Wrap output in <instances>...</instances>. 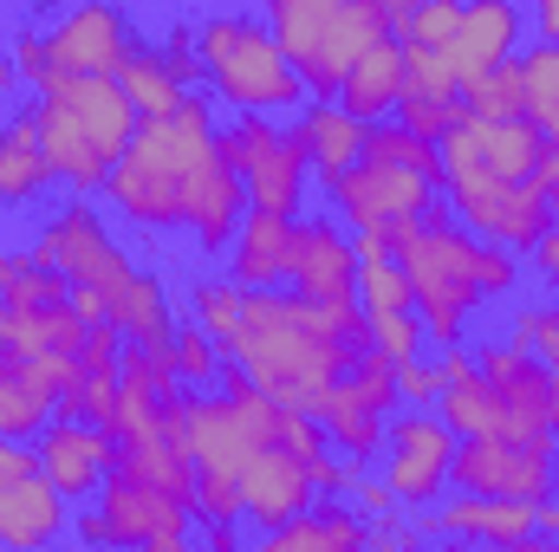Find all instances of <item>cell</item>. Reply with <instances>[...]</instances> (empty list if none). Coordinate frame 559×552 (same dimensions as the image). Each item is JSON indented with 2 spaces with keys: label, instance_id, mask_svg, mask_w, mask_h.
I'll return each mask as SVG.
<instances>
[{
  "label": "cell",
  "instance_id": "24",
  "mask_svg": "<svg viewBox=\"0 0 559 552\" xmlns=\"http://www.w3.org/2000/svg\"><path fill=\"white\" fill-rule=\"evenodd\" d=\"M397 105H404V46H397V39H378V46L345 72V85H338V111L358 118L365 131H378V124H391Z\"/></svg>",
  "mask_w": 559,
  "mask_h": 552
},
{
  "label": "cell",
  "instance_id": "21",
  "mask_svg": "<svg viewBox=\"0 0 559 552\" xmlns=\"http://www.w3.org/2000/svg\"><path fill=\"white\" fill-rule=\"evenodd\" d=\"M293 241H299V221H280V215H254L241 221L235 248H228V279L241 292H286L293 279Z\"/></svg>",
  "mask_w": 559,
  "mask_h": 552
},
{
  "label": "cell",
  "instance_id": "8",
  "mask_svg": "<svg viewBox=\"0 0 559 552\" xmlns=\"http://www.w3.org/2000/svg\"><path fill=\"white\" fill-rule=\"evenodd\" d=\"M26 261H33V267H46V274H59L72 292H98V299H111L124 279L138 274V267H131V254L105 235V221H98V208H92V202L59 208V215L33 235ZM105 319H111V312H105Z\"/></svg>",
  "mask_w": 559,
  "mask_h": 552
},
{
  "label": "cell",
  "instance_id": "12",
  "mask_svg": "<svg viewBox=\"0 0 559 552\" xmlns=\"http://www.w3.org/2000/svg\"><path fill=\"white\" fill-rule=\"evenodd\" d=\"M449 481H455V494L527 501V507H547L559 494L554 448H521V442H501V435H488V442H455Z\"/></svg>",
  "mask_w": 559,
  "mask_h": 552
},
{
  "label": "cell",
  "instance_id": "7",
  "mask_svg": "<svg viewBox=\"0 0 559 552\" xmlns=\"http://www.w3.org/2000/svg\"><path fill=\"white\" fill-rule=\"evenodd\" d=\"M222 156L235 163V176H241L254 215L299 221V202H306V176H312V169H306V149L293 137V124L235 111V118L222 124Z\"/></svg>",
  "mask_w": 559,
  "mask_h": 552
},
{
  "label": "cell",
  "instance_id": "23",
  "mask_svg": "<svg viewBox=\"0 0 559 552\" xmlns=\"http://www.w3.org/2000/svg\"><path fill=\"white\" fill-rule=\"evenodd\" d=\"M79 345H85V325H79L72 299H59V305H7V351L46 364L52 377H66L79 364Z\"/></svg>",
  "mask_w": 559,
  "mask_h": 552
},
{
  "label": "cell",
  "instance_id": "33",
  "mask_svg": "<svg viewBox=\"0 0 559 552\" xmlns=\"http://www.w3.org/2000/svg\"><path fill=\"white\" fill-rule=\"evenodd\" d=\"M521 79H527V124L547 143H559V46L521 52Z\"/></svg>",
  "mask_w": 559,
  "mask_h": 552
},
{
  "label": "cell",
  "instance_id": "4",
  "mask_svg": "<svg viewBox=\"0 0 559 552\" xmlns=\"http://www.w3.org/2000/svg\"><path fill=\"white\" fill-rule=\"evenodd\" d=\"M195 59H202V79L222 105L248 111V118H274L293 105H312L299 72L286 65L280 39L267 33V13H202L195 20Z\"/></svg>",
  "mask_w": 559,
  "mask_h": 552
},
{
  "label": "cell",
  "instance_id": "44",
  "mask_svg": "<svg viewBox=\"0 0 559 552\" xmlns=\"http://www.w3.org/2000/svg\"><path fill=\"white\" fill-rule=\"evenodd\" d=\"M442 384H436V364H397V410H436Z\"/></svg>",
  "mask_w": 559,
  "mask_h": 552
},
{
  "label": "cell",
  "instance_id": "14",
  "mask_svg": "<svg viewBox=\"0 0 559 552\" xmlns=\"http://www.w3.org/2000/svg\"><path fill=\"white\" fill-rule=\"evenodd\" d=\"M475 371L481 384L495 391L501 404V442H521V448H554V410H547V371L514 351V345H481L475 351Z\"/></svg>",
  "mask_w": 559,
  "mask_h": 552
},
{
  "label": "cell",
  "instance_id": "41",
  "mask_svg": "<svg viewBox=\"0 0 559 552\" xmlns=\"http://www.w3.org/2000/svg\"><path fill=\"white\" fill-rule=\"evenodd\" d=\"M345 501H352V514H358L365 527H397V520H404L397 494H391V488H384V475H371V468L352 481V494H345Z\"/></svg>",
  "mask_w": 559,
  "mask_h": 552
},
{
  "label": "cell",
  "instance_id": "13",
  "mask_svg": "<svg viewBox=\"0 0 559 552\" xmlns=\"http://www.w3.org/2000/svg\"><path fill=\"white\" fill-rule=\"evenodd\" d=\"M449 461H455V435L436 410H397L384 435V488L397 494V507H436L449 488Z\"/></svg>",
  "mask_w": 559,
  "mask_h": 552
},
{
  "label": "cell",
  "instance_id": "55",
  "mask_svg": "<svg viewBox=\"0 0 559 552\" xmlns=\"http://www.w3.org/2000/svg\"><path fill=\"white\" fill-rule=\"evenodd\" d=\"M540 533H554V547H559V494L540 507Z\"/></svg>",
  "mask_w": 559,
  "mask_h": 552
},
{
  "label": "cell",
  "instance_id": "30",
  "mask_svg": "<svg viewBox=\"0 0 559 552\" xmlns=\"http://www.w3.org/2000/svg\"><path fill=\"white\" fill-rule=\"evenodd\" d=\"M436 416L449 422L455 442H488V435H501V404H495V391L481 384V371L462 377V384H449V391L436 397Z\"/></svg>",
  "mask_w": 559,
  "mask_h": 552
},
{
  "label": "cell",
  "instance_id": "18",
  "mask_svg": "<svg viewBox=\"0 0 559 552\" xmlns=\"http://www.w3.org/2000/svg\"><path fill=\"white\" fill-rule=\"evenodd\" d=\"M312 468L286 448H261L248 468H241V520L261 527V533H280L286 520H299L312 507Z\"/></svg>",
  "mask_w": 559,
  "mask_h": 552
},
{
  "label": "cell",
  "instance_id": "9",
  "mask_svg": "<svg viewBox=\"0 0 559 552\" xmlns=\"http://www.w3.org/2000/svg\"><path fill=\"white\" fill-rule=\"evenodd\" d=\"M391 416H397V364H391V358H378V351L365 345V351H358V364L345 371V384L325 397L319 429H325V442H332V448H345V461L371 468V455H378V448H384V435H391Z\"/></svg>",
  "mask_w": 559,
  "mask_h": 552
},
{
  "label": "cell",
  "instance_id": "60",
  "mask_svg": "<svg viewBox=\"0 0 559 552\" xmlns=\"http://www.w3.org/2000/svg\"><path fill=\"white\" fill-rule=\"evenodd\" d=\"M554 552H559V547H554Z\"/></svg>",
  "mask_w": 559,
  "mask_h": 552
},
{
  "label": "cell",
  "instance_id": "20",
  "mask_svg": "<svg viewBox=\"0 0 559 552\" xmlns=\"http://www.w3.org/2000/svg\"><path fill=\"white\" fill-rule=\"evenodd\" d=\"M59 422V377L20 351H0V442H39Z\"/></svg>",
  "mask_w": 559,
  "mask_h": 552
},
{
  "label": "cell",
  "instance_id": "15",
  "mask_svg": "<svg viewBox=\"0 0 559 552\" xmlns=\"http://www.w3.org/2000/svg\"><path fill=\"white\" fill-rule=\"evenodd\" d=\"M293 299L306 305H358V248L332 215H306L293 241Z\"/></svg>",
  "mask_w": 559,
  "mask_h": 552
},
{
  "label": "cell",
  "instance_id": "52",
  "mask_svg": "<svg viewBox=\"0 0 559 552\" xmlns=\"http://www.w3.org/2000/svg\"><path fill=\"white\" fill-rule=\"evenodd\" d=\"M527 261H534V267H540L547 279H559V228L547 235V241H540V248H534V254H527Z\"/></svg>",
  "mask_w": 559,
  "mask_h": 552
},
{
  "label": "cell",
  "instance_id": "3",
  "mask_svg": "<svg viewBox=\"0 0 559 552\" xmlns=\"http://www.w3.org/2000/svg\"><path fill=\"white\" fill-rule=\"evenodd\" d=\"M384 248L397 254V267L411 279V312L423 319V338H429L436 351L462 345L468 312H475L481 299L514 292V279H521V261H514V254L475 241V235L455 228V215H442V208H436L429 221H417V228H397Z\"/></svg>",
  "mask_w": 559,
  "mask_h": 552
},
{
  "label": "cell",
  "instance_id": "57",
  "mask_svg": "<svg viewBox=\"0 0 559 552\" xmlns=\"http://www.w3.org/2000/svg\"><path fill=\"white\" fill-rule=\"evenodd\" d=\"M72 552H92V547H72ZM143 552H202L195 540H169V547H143Z\"/></svg>",
  "mask_w": 559,
  "mask_h": 552
},
{
  "label": "cell",
  "instance_id": "40",
  "mask_svg": "<svg viewBox=\"0 0 559 552\" xmlns=\"http://www.w3.org/2000/svg\"><path fill=\"white\" fill-rule=\"evenodd\" d=\"M455 26H462V7H455V0H417V7H411V33H404L397 46H429V52H449Z\"/></svg>",
  "mask_w": 559,
  "mask_h": 552
},
{
  "label": "cell",
  "instance_id": "37",
  "mask_svg": "<svg viewBox=\"0 0 559 552\" xmlns=\"http://www.w3.org/2000/svg\"><path fill=\"white\" fill-rule=\"evenodd\" d=\"M404 98L462 105V85H455V72H449L442 52H429V46H404Z\"/></svg>",
  "mask_w": 559,
  "mask_h": 552
},
{
  "label": "cell",
  "instance_id": "28",
  "mask_svg": "<svg viewBox=\"0 0 559 552\" xmlns=\"http://www.w3.org/2000/svg\"><path fill=\"white\" fill-rule=\"evenodd\" d=\"M105 312H111V325H118V338L124 345H138V351H169V338H176V312H169V292H163V279L156 274H131L111 299H105Z\"/></svg>",
  "mask_w": 559,
  "mask_h": 552
},
{
  "label": "cell",
  "instance_id": "48",
  "mask_svg": "<svg viewBox=\"0 0 559 552\" xmlns=\"http://www.w3.org/2000/svg\"><path fill=\"white\" fill-rule=\"evenodd\" d=\"M462 377H475V351H462V345L436 351V384L449 391V384H462Z\"/></svg>",
  "mask_w": 559,
  "mask_h": 552
},
{
  "label": "cell",
  "instance_id": "32",
  "mask_svg": "<svg viewBox=\"0 0 559 552\" xmlns=\"http://www.w3.org/2000/svg\"><path fill=\"white\" fill-rule=\"evenodd\" d=\"M169 364H176V384H182V391H215V384H222L228 351H222L195 319H182V325H176V338H169Z\"/></svg>",
  "mask_w": 559,
  "mask_h": 552
},
{
  "label": "cell",
  "instance_id": "46",
  "mask_svg": "<svg viewBox=\"0 0 559 552\" xmlns=\"http://www.w3.org/2000/svg\"><path fill=\"white\" fill-rule=\"evenodd\" d=\"M39 475V455H33V442H0V488H13V481H33Z\"/></svg>",
  "mask_w": 559,
  "mask_h": 552
},
{
  "label": "cell",
  "instance_id": "22",
  "mask_svg": "<svg viewBox=\"0 0 559 552\" xmlns=\"http://www.w3.org/2000/svg\"><path fill=\"white\" fill-rule=\"evenodd\" d=\"M66 527H72L66 494H59L46 475L0 488V547L7 552H52L66 540Z\"/></svg>",
  "mask_w": 559,
  "mask_h": 552
},
{
  "label": "cell",
  "instance_id": "29",
  "mask_svg": "<svg viewBox=\"0 0 559 552\" xmlns=\"http://www.w3.org/2000/svg\"><path fill=\"white\" fill-rule=\"evenodd\" d=\"M46 182H52V169H46L39 131H33V111H20V118L0 124V202L20 208V202H33Z\"/></svg>",
  "mask_w": 559,
  "mask_h": 552
},
{
  "label": "cell",
  "instance_id": "19",
  "mask_svg": "<svg viewBox=\"0 0 559 552\" xmlns=\"http://www.w3.org/2000/svg\"><path fill=\"white\" fill-rule=\"evenodd\" d=\"M33 131H39V149H46L52 182H72V195H98V189H105L111 163H105V149L92 143V131L72 118L66 98H39V105H33Z\"/></svg>",
  "mask_w": 559,
  "mask_h": 552
},
{
  "label": "cell",
  "instance_id": "6",
  "mask_svg": "<svg viewBox=\"0 0 559 552\" xmlns=\"http://www.w3.org/2000/svg\"><path fill=\"white\" fill-rule=\"evenodd\" d=\"M79 547L92 552H143V547H169V540H189L195 533V507L150 488V481H131V475H111L98 488V501L72 520Z\"/></svg>",
  "mask_w": 559,
  "mask_h": 552
},
{
  "label": "cell",
  "instance_id": "31",
  "mask_svg": "<svg viewBox=\"0 0 559 552\" xmlns=\"http://www.w3.org/2000/svg\"><path fill=\"white\" fill-rule=\"evenodd\" d=\"M118 85H124V98L138 105V118H169V111L189 98V92H182V79L169 72V59H163L156 46H138V59L124 65V79H118Z\"/></svg>",
  "mask_w": 559,
  "mask_h": 552
},
{
  "label": "cell",
  "instance_id": "27",
  "mask_svg": "<svg viewBox=\"0 0 559 552\" xmlns=\"http://www.w3.org/2000/svg\"><path fill=\"white\" fill-rule=\"evenodd\" d=\"M293 137L306 149V169H319L325 189H332L345 169H358V156H365V124L345 118L338 105H306L299 124H293Z\"/></svg>",
  "mask_w": 559,
  "mask_h": 552
},
{
  "label": "cell",
  "instance_id": "42",
  "mask_svg": "<svg viewBox=\"0 0 559 552\" xmlns=\"http://www.w3.org/2000/svg\"><path fill=\"white\" fill-rule=\"evenodd\" d=\"M163 59H169V72L182 79V92H195V79H202V59H195V26L189 20H169V33H163V46H156Z\"/></svg>",
  "mask_w": 559,
  "mask_h": 552
},
{
  "label": "cell",
  "instance_id": "26",
  "mask_svg": "<svg viewBox=\"0 0 559 552\" xmlns=\"http://www.w3.org/2000/svg\"><path fill=\"white\" fill-rule=\"evenodd\" d=\"M365 540H371V527L352 514V501H312L280 533H261L254 552H365Z\"/></svg>",
  "mask_w": 559,
  "mask_h": 552
},
{
  "label": "cell",
  "instance_id": "45",
  "mask_svg": "<svg viewBox=\"0 0 559 552\" xmlns=\"http://www.w3.org/2000/svg\"><path fill=\"white\" fill-rule=\"evenodd\" d=\"M527 189L547 202V215H554V228H559V143H547V149H540V163H534Z\"/></svg>",
  "mask_w": 559,
  "mask_h": 552
},
{
  "label": "cell",
  "instance_id": "54",
  "mask_svg": "<svg viewBox=\"0 0 559 552\" xmlns=\"http://www.w3.org/2000/svg\"><path fill=\"white\" fill-rule=\"evenodd\" d=\"M13 85H20V72H13V52H7V46H0V98H7V92H13Z\"/></svg>",
  "mask_w": 559,
  "mask_h": 552
},
{
  "label": "cell",
  "instance_id": "34",
  "mask_svg": "<svg viewBox=\"0 0 559 552\" xmlns=\"http://www.w3.org/2000/svg\"><path fill=\"white\" fill-rule=\"evenodd\" d=\"M462 111H475V118H488V124H514V118H527V79H521V59H508L501 72H488L481 85H468V92H462Z\"/></svg>",
  "mask_w": 559,
  "mask_h": 552
},
{
  "label": "cell",
  "instance_id": "58",
  "mask_svg": "<svg viewBox=\"0 0 559 552\" xmlns=\"http://www.w3.org/2000/svg\"><path fill=\"white\" fill-rule=\"evenodd\" d=\"M0 351H7V299H0Z\"/></svg>",
  "mask_w": 559,
  "mask_h": 552
},
{
  "label": "cell",
  "instance_id": "5",
  "mask_svg": "<svg viewBox=\"0 0 559 552\" xmlns=\"http://www.w3.org/2000/svg\"><path fill=\"white\" fill-rule=\"evenodd\" d=\"M267 33L280 39L286 65L299 72L312 105H338L345 72L378 39H391L384 33V0H274Z\"/></svg>",
  "mask_w": 559,
  "mask_h": 552
},
{
  "label": "cell",
  "instance_id": "39",
  "mask_svg": "<svg viewBox=\"0 0 559 552\" xmlns=\"http://www.w3.org/2000/svg\"><path fill=\"white\" fill-rule=\"evenodd\" d=\"M365 325H371V351L391 358V364H417L423 345H429L417 312H378V319H365Z\"/></svg>",
  "mask_w": 559,
  "mask_h": 552
},
{
  "label": "cell",
  "instance_id": "16",
  "mask_svg": "<svg viewBox=\"0 0 559 552\" xmlns=\"http://www.w3.org/2000/svg\"><path fill=\"white\" fill-rule=\"evenodd\" d=\"M521 33H527V13L521 7H508V0H475V7H462V26H455V39H449V72H455V85L468 92V85H481L488 72H501L508 59H521Z\"/></svg>",
  "mask_w": 559,
  "mask_h": 552
},
{
  "label": "cell",
  "instance_id": "47",
  "mask_svg": "<svg viewBox=\"0 0 559 552\" xmlns=\"http://www.w3.org/2000/svg\"><path fill=\"white\" fill-rule=\"evenodd\" d=\"M365 552H423V533H411L404 520H397V527H371Z\"/></svg>",
  "mask_w": 559,
  "mask_h": 552
},
{
  "label": "cell",
  "instance_id": "59",
  "mask_svg": "<svg viewBox=\"0 0 559 552\" xmlns=\"http://www.w3.org/2000/svg\"><path fill=\"white\" fill-rule=\"evenodd\" d=\"M0 552H7V547H0Z\"/></svg>",
  "mask_w": 559,
  "mask_h": 552
},
{
  "label": "cell",
  "instance_id": "56",
  "mask_svg": "<svg viewBox=\"0 0 559 552\" xmlns=\"http://www.w3.org/2000/svg\"><path fill=\"white\" fill-rule=\"evenodd\" d=\"M547 410H554V435H559V371H547Z\"/></svg>",
  "mask_w": 559,
  "mask_h": 552
},
{
  "label": "cell",
  "instance_id": "38",
  "mask_svg": "<svg viewBox=\"0 0 559 552\" xmlns=\"http://www.w3.org/2000/svg\"><path fill=\"white\" fill-rule=\"evenodd\" d=\"M508 345H514V351H527L540 371H559V299H554V305H521V312H514Z\"/></svg>",
  "mask_w": 559,
  "mask_h": 552
},
{
  "label": "cell",
  "instance_id": "25",
  "mask_svg": "<svg viewBox=\"0 0 559 552\" xmlns=\"http://www.w3.org/2000/svg\"><path fill=\"white\" fill-rule=\"evenodd\" d=\"M241 221H248V189H241L235 163L215 156V163L202 169L195 195H189V235H195L202 254H228L235 235H241Z\"/></svg>",
  "mask_w": 559,
  "mask_h": 552
},
{
  "label": "cell",
  "instance_id": "36",
  "mask_svg": "<svg viewBox=\"0 0 559 552\" xmlns=\"http://www.w3.org/2000/svg\"><path fill=\"white\" fill-rule=\"evenodd\" d=\"M365 156H384V163H397V169L423 176L429 189H442V149H436V143H423V137H411V131H397V124L365 131Z\"/></svg>",
  "mask_w": 559,
  "mask_h": 552
},
{
  "label": "cell",
  "instance_id": "2",
  "mask_svg": "<svg viewBox=\"0 0 559 552\" xmlns=\"http://www.w3.org/2000/svg\"><path fill=\"white\" fill-rule=\"evenodd\" d=\"M222 156V124L215 105L202 92H189L169 118H143L131 149L118 156V169L105 176V202L150 235L189 228V195L202 182V169Z\"/></svg>",
  "mask_w": 559,
  "mask_h": 552
},
{
  "label": "cell",
  "instance_id": "11",
  "mask_svg": "<svg viewBox=\"0 0 559 552\" xmlns=\"http://www.w3.org/2000/svg\"><path fill=\"white\" fill-rule=\"evenodd\" d=\"M46 59L52 79H124L138 59V20L124 7H72L46 26Z\"/></svg>",
  "mask_w": 559,
  "mask_h": 552
},
{
  "label": "cell",
  "instance_id": "17",
  "mask_svg": "<svg viewBox=\"0 0 559 552\" xmlns=\"http://www.w3.org/2000/svg\"><path fill=\"white\" fill-rule=\"evenodd\" d=\"M33 455H39V475L66 494V507H72V501H98V488H105L111 468H118L111 435L92 429V422H52V429L33 442Z\"/></svg>",
  "mask_w": 559,
  "mask_h": 552
},
{
  "label": "cell",
  "instance_id": "43",
  "mask_svg": "<svg viewBox=\"0 0 559 552\" xmlns=\"http://www.w3.org/2000/svg\"><path fill=\"white\" fill-rule=\"evenodd\" d=\"M7 52H13V72H20V79H26L33 92H46V85H52V59H46V33H26V26H20Z\"/></svg>",
  "mask_w": 559,
  "mask_h": 552
},
{
  "label": "cell",
  "instance_id": "51",
  "mask_svg": "<svg viewBox=\"0 0 559 552\" xmlns=\"http://www.w3.org/2000/svg\"><path fill=\"white\" fill-rule=\"evenodd\" d=\"M534 33H540V46H559V0L534 7Z\"/></svg>",
  "mask_w": 559,
  "mask_h": 552
},
{
  "label": "cell",
  "instance_id": "53",
  "mask_svg": "<svg viewBox=\"0 0 559 552\" xmlns=\"http://www.w3.org/2000/svg\"><path fill=\"white\" fill-rule=\"evenodd\" d=\"M449 552H554V547H547V540H521V547H455V540H449Z\"/></svg>",
  "mask_w": 559,
  "mask_h": 552
},
{
  "label": "cell",
  "instance_id": "1",
  "mask_svg": "<svg viewBox=\"0 0 559 552\" xmlns=\"http://www.w3.org/2000/svg\"><path fill=\"white\" fill-rule=\"evenodd\" d=\"M365 345H371V325L358 305H306L293 292H248L228 364L280 410L319 422L325 397L345 384Z\"/></svg>",
  "mask_w": 559,
  "mask_h": 552
},
{
  "label": "cell",
  "instance_id": "49",
  "mask_svg": "<svg viewBox=\"0 0 559 552\" xmlns=\"http://www.w3.org/2000/svg\"><path fill=\"white\" fill-rule=\"evenodd\" d=\"M26 274H33V261H26V254H13V248H0V299H13Z\"/></svg>",
  "mask_w": 559,
  "mask_h": 552
},
{
  "label": "cell",
  "instance_id": "50",
  "mask_svg": "<svg viewBox=\"0 0 559 552\" xmlns=\"http://www.w3.org/2000/svg\"><path fill=\"white\" fill-rule=\"evenodd\" d=\"M202 552H241V527H195Z\"/></svg>",
  "mask_w": 559,
  "mask_h": 552
},
{
  "label": "cell",
  "instance_id": "10",
  "mask_svg": "<svg viewBox=\"0 0 559 552\" xmlns=\"http://www.w3.org/2000/svg\"><path fill=\"white\" fill-rule=\"evenodd\" d=\"M332 202H338L352 235H384V241L397 228H417V221L436 215V189L411 169L384 163V156H358V169H345L332 182Z\"/></svg>",
  "mask_w": 559,
  "mask_h": 552
},
{
  "label": "cell",
  "instance_id": "35",
  "mask_svg": "<svg viewBox=\"0 0 559 552\" xmlns=\"http://www.w3.org/2000/svg\"><path fill=\"white\" fill-rule=\"evenodd\" d=\"M241 305H248V292L235 286V279H195L189 286V312H195V325L228 351L235 345V332H241Z\"/></svg>",
  "mask_w": 559,
  "mask_h": 552
}]
</instances>
